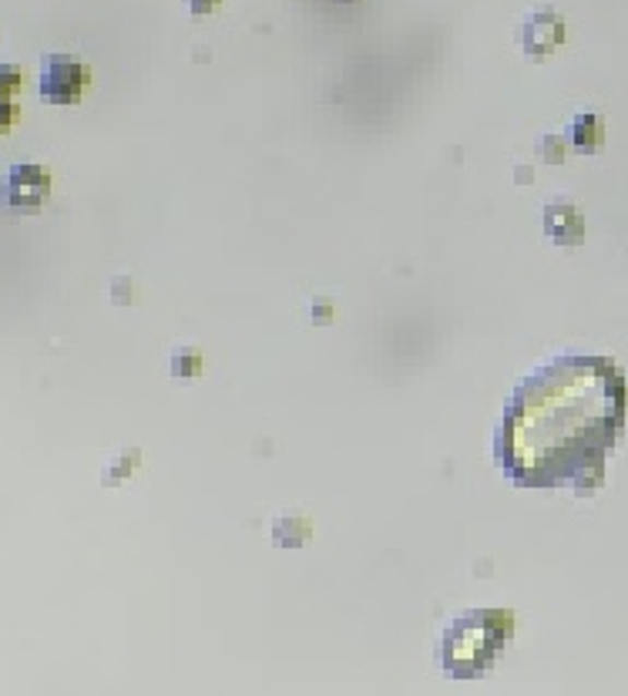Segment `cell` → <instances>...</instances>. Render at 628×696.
I'll return each mask as SVG.
<instances>
[{
	"instance_id": "obj_8",
	"label": "cell",
	"mask_w": 628,
	"mask_h": 696,
	"mask_svg": "<svg viewBox=\"0 0 628 696\" xmlns=\"http://www.w3.org/2000/svg\"><path fill=\"white\" fill-rule=\"evenodd\" d=\"M599 139H602V118H595V115H581V118L574 121V145H578L581 152H592V149H599Z\"/></svg>"
},
{
	"instance_id": "obj_5",
	"label": "cell",
	"mask_w": 628,
	"mask_h": 696,
	"mask_svg": "<svg viewBox=\"0 0 628 696\" xmlns=\"http://www.w3.org/2000/svg\"><path fill=\"white\" fill-rule=\"evenodd\" d=\"M565 40V21L555 11H534L524 21V34H521V48L531 58H545L552 55Z\"/></svg>"
},
{
	"instance_id": "obj_3",
	"label": "cell",
	"mask_w": 628,
	"mask_h": 696,
	"mask_svg": "<svg viewBox=\"0 0 628 696\" xmlns=\"http://www.w3.org/2000/svg\"><path fill=\"white\" fill-rule=\"evenodd\" d=\"M87 81H92V71H87L81 61H74L68 55L44 58V68H40V95H44V102L74 105L84 95Z\"/></svg>"
},
{
	"instance_id": "obj_7",
	"label": "cell",
	"mask_w": 628,
	"mask_h": 696,
	"mask_svg": "<svg viewBox=\"0 0 628 696\" xmlns=\"http://www.w3.org/2000/svg\"><path fill=\"white\" fill-rule=\"evenodd\" d=\"M17 84H21V71L17 68H8V64H0V132L14 121V102H11V92H17Z\"/></svg>"
},
{
	"instance_id": "obj_1",
	"label": "cell",
	"mask_w": 628,
	"mask_h": 696,
	"mask_svg": "<svg viewBox=\"0 0 628 696\" xmlns=\"http://www.w3.org/2000/svg\"><path fill=\"white\" fill-rule=\"evenodd\" d=\"M628 390L612 357L565 354L528 374L498 430V464L514 485L552 488L602 471L625 424Z\"/></svg>"
},
{
	"instance_id": "obj_11",
	"label": "cell",
	"mask_w": 628,
	"mask_h": 696,
	"mask_svg": "<svg viewBox=\"0 0 628 696\" xmlns=\"http://www.w3.org/2000/svg\"><path fill=\"white\" fill-rule=\"evenodd\" d=\"M139 464V451H128V455H118V458H111L108 461V468H105V474H102V482L105 485H118L121 477Z\"/></svg>"
},
{
	"instance_id": "obj_9",
	"label": "cell",
	"mask_w": 628,
	"mask_h": 696,
	"mask_svg": "<svg viewBox=\"0 0 628 696\" xmlns=\"http://www.w3.org/2000/svg\"><path fill=\"white\" fill-rule=\"evenodd\" d=\"M273 535H276V542H280V545H303V539L309 535V521H306V518H293V515H286V518H280V521H276Z\"/></svg>"
},
{
	"instance_id": "obj_10",
	"label": "cell",
	"mask_w": 628,
	"mask_h": 696,
	"mask_svg": "<svg viewBox=\"0 0 628 696\" xmlns=\"http://www.w3.org/2000/svg\"><path fill=\"white\" fill-rule=\"evenodd\" d=\"M202 370V354L199 351H175L171 354V374L178 380H189V377H199Z\"/></svg>"
},
{
	"instance_id": "obj_4",
	"label": "cell",
	"mask_w": 628,
	"mask_h": 696,
	"mask_svg": "<svg viewBox=\"0 0 628 696\" xmlns=\"http://www.w3.org/2000/svg\"><path fill=\"white\" fill-rule=\"evenodd\" d=\"M51 192V176L40 165H14L0 182V205L8 212H34Z\"/></svg>"
},
{
	"instance_id": "obj_2",
	"label": "cell",
	"mask_w": 628,
	"mask_h": 696,
	"mask_svg": "<svg viewBox=\"0 0 628 696\" xmlns=\"http://www.w3.org/2000/svg\"><path fill=\"white\" fill-rule=\"evenodd\" d=\"M511 629V613H501V609H477V613L454 620L443 636V670L458 680L481 676L501 657Z\"/></svg>"
},
{
	"instance_id": "obj_12",
	"label": "cell",
	"mask_w": 628,
	"mask_h": 696,
	"mask_svg": "<svg viewBox=\"0 0 628 696\" xmlns=\"http://www.w3.org/2000/svg\"><path fill=\"white\" fill-rule=\"evenodd\" d=\"M218 4H222V0H189V11H192L195 17H202V14H212Z\"/></svg>"
},
{
	"instance_id": "obj_6",
	"label": "cell",
	"mask_w": 628,
	"mask_h": 696,
	"mask_svg": "<svg viewBox=\"0 0 628 696\" xmlns=\"http://www.w3.org/2000/svg\"><path fill=\"white\" fill-rule=\"evenodd\" d=\"M581 229H585V223H581V215L574 205L568 202H558V205H548L545 209V233L558 243H574L581 236Z\"/></svg>"
}]
</instances>
